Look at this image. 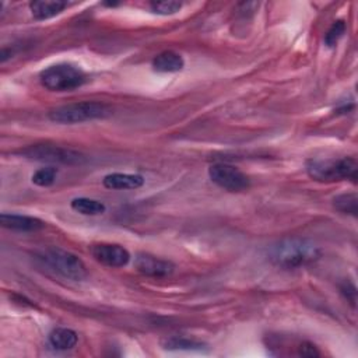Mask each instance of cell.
I'll return each mask as SVG.
<instances>
[{
    "instance_id": "6da1fadb",
    "label": "cell",
    "mask_w": 358,
    "mask_h": 358,
    "mask_svg": "<svg viewBox=\"0 0 358 358\" xmlns=\"http://www.w3.org/2000/svg\"><path fill=\"white\" fill-rule=\"evenodd\" d=\"M320 256L319 246L306 238H285L268 250L273 264L282 268H296L316 262Z\"/></svg>"
},
{
    "instance_id": "7a4b0ae2",
    "label": "cell",
    "mask_w": 358,
    "mask_h": 358,
    "mask_svg": "<svg viewBox=\"0 0 358 358\" xmlns=\"http://www.w3.org/2000/svg\"><path fill=\"white\" fill-rule=\"evenodd\" d=\"M306 173L316 182L333 183L351 179L357 180L358 164L352 157L341 158H310L305 164Z\"/></svg>"
},
{
    "instance_id": "3957f363",
    "label": "cell",
    "mask_w": 358,
    "mask_h": 358,
    "mask_svg": "<svg viewBox=\"0 0 358 358\" xmlns=\"http://www.w3.org/2000/svg\"><path fill=\"white\" fill-rule=\"evenodd\" d=\"M109 115H112V109L106 103L84 101L57 106L48 113V117L55 123L76 124L95 119H105Z\"/></svg>"
},
{
    "instance_id": "277c9868",
    "label": "cell",
    "mask_w": 358,
    "mask_h": 358,
    "mask_svg": "<svg viewBox=\"0 0 358 358\" xmlns=\"http://www.w3.org/2000/svg\"><path fill=\"white\" fill-rule=\"evenodd\" d=\"M39 81L49 91H73L85 84L87 74L78 66L57 63L43 69L39 73Z\"/></svg>"
},
{
    "instance_id": "5b68a950",
    "label": "cell",
    "mask_w": 358,
    "mask_h": 358,
    "mask_svg": "<svg viewBox=\"0 0 358 358\" xmlns=\"http://www.w3.org/2000/svg\"><path fill=\"white\" fill-rule=\"evenodd\" d=\"M42 259L48 263V266H50L64 278L81 281L87 277V268L84 262L71 252L50 248L42 253Z\"/></svg>"
},
{
    "instance_id": "8992f818",
    "label": "cell",
    "mask_w": 358,
    "mask_h": 358,
    "mask_svg": "<svg viewBox=\"0 0 358 358\" xmlns=\"http://www.w3.org/2000/svg\"><path fill=\"white\" fill-rule=\"evenodd\" d=\"M21 155L29 159L45 161L52 164H66V165H77L85 161V157L74 151L71 148H64L55 144H35L24 148Z\"/></svg>"
},
{
    "instance_id": "52a82bcc",
    "label": "cell",
    "mask_w": 358,
    "mask_h": 358,
    "mask_svg": "<svg viewBox=\"0 0 358 358\" xmlns=\"http://www.w3.org/2000/svg\"><path fill=\"white\" fill-rule=\"evenodd\" d=\"M208 176L217 186L228 192H242L250 185L249 178L236 166L229 164H213L208 168Z\"/></svg>"
},
{
    "instance_id": "ba28073f",
    "label": "cell",
    "mask_w": 358,
    "mask_h": 358,
    "mask_svg": "<svg viewBox=\"0 0 358 358\" xmlns=\"http://www.w3.org/2000/svg\"><path fill=\"white\" fill-rule=\"evenodd\" d=\"M92 257L108 267H123L130 260V253L120 245L96 243L91 246Z\"/></svg>"
},
{
    "instance_id": "9c48e42d",
    "label": "cell",
    "mask_w": 358,
    "mask_h": 358,
    "mask_svg": "<svg viewBox=\"0 0 358 358\" xmlns=\"http://www.w3.org/2000/svg\"><path fill=\"white\" fill-rule=\"evenodd\" d=\"M134 267L148 277H166L175 270V264L171 260L159 259L148 253H138L134 259Z\"/></svg>"
},
{
    "instance_id": "30bf717a",
    "label": "cell",
    "mask_w": 358,
    "mask_h": 358,
    "mask_svg": "<svg viewBox=\"0 0 358 358\" xmlns=\"http://www.w3.org/2000/svg\"><path fill=\"white\" fill-rule=\"evenodd\" d=\"M0 224L4 228L14 229V231H39L45 227V222L36 217L31 215H21V214H7L3 213L0 215Z\"/></svg>"
},
{
    "instance_id": "8fae6325",
    "label": "cell",
    "mask_w": 358,
    "mask_h": 358,
    "mask_svg": "<svg viewBox=\"0 0 358 358\" xmlns=\"http://www.w3.org/2000/svg\"><path fill=\"white\" fill-rule=\"evenodd\" d=\"M102 183L105 187L112 190H129V189L141 187L144 185V178L137 173L113 172L103 176Z\"/></svg>"
},
{
    "instance_id": "7c38bea8",
    "label": "cell",
    "mask_w": 358,
    "mask_h": 358,
    "mask_svg": "<svg viewBox=\"0 0 358 358\" xmlns=\"http://www.w3.org/2000/svg\"><path fill=\"white\" fill-rule=\"evenodd\" d=\"M151 66L157 73H176L185 67V60L173 50H164L152 59Z\"/></svg>"
},
{
    "instance_id": "4fadbf2b",
    "label": "cell",
    "mask_w": 358,
    "mask_h": 358,
    "mask_svg": "<svg viewBox=\"0 0 358 358\" xmlns=\"http://www.w3.org/2000/svg\"><path fill=\"white\" fill-rule=\"evenodd\" d=\"M66 6L67 4L60 0H36L29 3V10L35 20H48L60 14Z\"/></svg>"
},
{
    "instance_id": "5bb4252c",
    "label": "cell",
    "mask_w": 358,
    "mask_h": 358,
    "mask_svg": "<svg viewBox=\"0 0 358 358\" xmlns=\"http://www.w3.org/2000/svg\"><path fill=\"white\" fill-rule=\"evenodd\" d=\"M77 341H78L77 333L67 327H57L49 333V343L56 350H62V351L71 350L73 347H76Z\"/></svg>"
},
{
    "instance_id": "9a60e30c",
    "label": "cell",
    "mask_w": 358,
    "mask_h": 358,
    "mask_svg": "<svg viewBox=\"0 0 358 358\" xmlns=\"http://www.w3.org/2000/svg\"><path fill=\"white\" fill-rule=\"evenodd\" d=\"M71 208L84 215H99L103 214L106 207L103 203L88 199V197H76L71 200Z\"/></svg>"
},
{
    "instance_id": "2e32d148",
    "label": "cell",
    "mask_w": 358,
    "mask_h": 358,
    "mask_svg": "<svg viewBox=\"0 0 358 358\" xmlns=\"http://www.w3.org/2000/svg\"><path fill=\"white\" fill-rule=\"evenodd\" d=\"M333 207L343 214L357 217L358 214V197L355 193L338 194L333 199Z\"/></svg>"
},
{
    "instance_id": "e0dca14e",
    "label": "cell",
    "mask_w": 358,
    "mask_h": 358,
    "mask_svg": "<svg viewBox=\"0 0 358 358\" xmlns=\"http://www.w3.org/2000/svg\"><path fill=\"white\" fill-rule=\"evenodd\" d=\"M206 347L204 343L185 338V337H171L162 341V348L165 350H185V351H200Z\"/></svg>"
},
{
    "instance_id": "ac0fdd59",
    "label": "cell",
    "mask_w": 358,
    "mask_h": 358,
    "mask_svg": "<svg viewBox=\"0 0 358 358\" xmlns=\"http://www.w3.org/2000/svg\"><path fill=\"white\" fill-rule=\"evenodd\" d=\"M57 175V168L55 166H45V168H39L31 178L32 183H35L36 186L41 187H48L50 185H53L55 179Z\"/></svg>"
},
{
    "instance_id": "d6986e66",
    "label": "cell",
    "mask_w": 358,
    "mask_h": 358,
    "mask_svg": "<svg viewBox=\"0 0 358 358\" xmlns=\"http://www.w3.org/2000/svg\"><path fill=\"white\" fill-rule=\"evenodd\" d=\"M150 7H151L152 13H155V14L171 15V14L178 13L182 8V3L180 1H175V0L152 1V3H150Z\"/></svg>"
},
{
    "instance_id": "ffe728a7",
    "label": "cell",
    "mask_w": 358,
    "mask_h": 358,
    "mask_svg": "<svg viewBox=\"0 0 358 358\" xmlns=\"http://www.w3.org/2000/svg\"><path fill=\"white\" fill-rule=\"evenodd\" d=\"M345 29H347V25L343 20H337L331 24V27L327 29V32L324 34V43L327 46H334L338 39L345 34Z\"/></svg>"
}]
</instances>
